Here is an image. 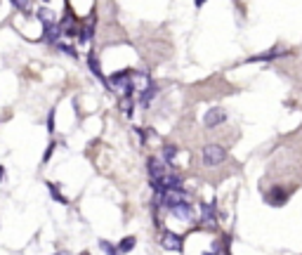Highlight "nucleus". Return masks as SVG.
<instances>
[{"label":"nucleus","instance_id":"nucleus-1","mask_svg":"<svg viewBox=\"0 0 302 255\" xmlns=\"http://www.w3.org/2000/svg\"><path fill=\"white\" fill-rule=\"evenodd\" d=\"M201 161H203L206 168H217V165H222V163L227 161V147L217 144V142L206 144L203 151H201Z\"/></svg>","mask_w":302,"mask_h":255},{"label":"nucleus","instance_id":"nucleus-2","mask_svg":"<svg viewBox=\"0 0 302 255\" xmlns=\"http://www.w3.org/2000/svg\"><path fill=\"white\" fill-rule=\"evenodd\" d=\"M227 118H229V114H227L222 107H212V109L206 111V116H203V125H206L208 130H215V128L224 125Z\"/></svg>","mask_w":302,"mask_h":255},{"label":"nucleus","instance_id":"nucleus-3","mask_svg":"<svg viewBox=\"0 0 302 255\" xmlns=\"http://www.w3.org/2000/svg\"><path fill=\"white\" fill-rule=\"evenodd\" d=\"M161 246L165 248V251H172V253H182L184 251V239L180 234H175L170 229H163V234H161Z\"/></svg>","mask_w":302,"mask_h":255},{"label":"nucleus","instance_id":"nucleus-4","mask_svg":"<svg viewBox=\"0 0 302 255\" xmlns=\"http://www.w3.org/2000/svg\"><path fill=\"white\" fill-rule=\"evenodd\" d=\"M288 196H290V189H283V187H279V185H274L272 189L264 191V201L269 203V206H276V208L286 206Z\"/></svg>","mask_w":302,"mask_h":255},{"label":"nucleus","instance_id":"nucleus-5","mask_svg":"<svg viewBox=\"0 0 302 255\" xmlns=\"http://www.w3.org/2000/svg\"><path fill=\"white\" fill-rule=\"evenodd\" d=\"M85 62H88V67H90L92 76H94V78H97L99 83H104L106 90L111 93V83H109V78L104 76V71H102V64H99V57H97V52H94V50H90V52L85 54Z\"/></svg>","mask_w":302,"mask_h":255},{"label":"nucleus","instance_id":"nucleus-6","mask_svg":"<svg viewBox=\"0 0 302 255\" xmlns=\"http://www.w3.org/2000/svg\"><path fill=\"white\" fill-rule=\"evenodd\" d=\"M146 170H149V177H151V180H163V177L168 175V163L163 161L161 156H149Z\"/></svg>","mask_w":302,"mask_h":255},{"label":"nucleus","instance_id":"nucleus-7","mask_svg":"<svg viewBox=\"0 0 302 255\" xmlns=\"http://www.w3.org/2000/svg\"><path fill=\"white\" fill-rule=\"evenodd\" d=\"M168 213L175 215V217H177V220H182V222H191V220H194V215H196V210H194V203H189V199H184L182 203H177L175 208H170Z\"/></svg>","mask_w":302,"mask_h":255},{"label":"nucleus","instance_id":"nucleus-8","mask_svg":"<svg viewBox=\"0 0 302 255\" xmlns=\"http://www.w3.org/2000/svg\"><path fill=\"white\" fill-rule=\"evenodd\" d=\"M158 93H161V90H158V85H156L154 81H151V83H149V85L144 88V90L139 93V97H137V107L142 109V111H144V109H149L151 99H154V97H156Z\"/></svg>","mask_w":302,"mask_h":255},{"label":"nucleus","instance_id":"nucleus-9","mask_svg":"<svg viewBox=\"0 0 302 255\" xmlns=\"http://www.w3.org/2000/svg\"><path fill=\"white\" fill-rule=\"evenodd\" d=\"M198 213H201V222H206V225H215V222H217L215 203H201V206H198Z\"/></svg>","mask_w":302,"mask_h":255},{"label":"nucleus","instance_id":"nucleus-10","mask_svg":"<svg viewBox=\"0 0 302 255\" xmlns=\"http://www.w3.org/2000/svg\"><path fill=\"white\" fill-rule=\"evenodd\" d=\"M288 52H281L279 47H272V50H267V52L262 54H253V57H248L246 62L248 64H253V62H272V59H279V57H286Z\"/></svg>","mask_w":302,"mask_h":255},{"label":"nucleus","instance_id":"nucleus-11","mask_svg":"<svg viewBox=\"0 0 302 255\" xmlns=\"http://www.w3.org/2000/svg\"><path fill=\"white\" fill-rule=\"evenodd\" d=\"M62 36H64V31H62V24H57V22H54V24H47V26H45V41H47V43L57 45Z\"/></svg>","mask_w":302,"mask_h":255},{"label":"nucleus","instance_id":"nucleus-12","mask_svg":"<svg viewBox=\"0 0 302 255\" xmlns=\"http://www.w3.org/2000/svg\"><path fill=\"white\" fill-rule=\"evenodd\" d=\"M177 154H180V147H177V144H163V149H161V159L168 163V165L175 163Z\"/></svg>","mask_w":302,"mask_h":255},{"label":"nucleus","instance_id":"nucleus-13","mask_svg":"<svg viewBox=\"0 0 302 255\" xmlns=\"http://www.w3.org/2000/svg\"><path fill=\"white\" fill-rule=\"evenodd\" d=\"M92 36H94V19L88 22V26H80L78 28V43L80 45H85V43L92 41Z\"/></svg>","mask_w":302,"mask_h":255},{"label":"nucleus","instance_id":"nucleus-14","mask_svg":"<svg viewBox=\"0 0 302 255\" xmlns=\"http://www.w3.org/2000/svg\"><path fill=\"white\" fill-rule=\"evenodd\" d=\"M45 185H47V191H50V196H52L54 201L62 203V206H69V199L59 191V185H57V182H45Z\"/></svg>","mask_w":302,"mask_h":255},{"label":"nucleus","instance_id":"nucleus-15","mask_svg":"<svg viewBox=\"0 0 302 255\" xmlns=\"http://www.w3.org/2000/svg\"><path fill=\"white\" fill-rule=\"evenodd\" d=\"M135 246H137V239H135V236H125V239H120V241H118V253L120 255L130 253Z\"/></svg>","mask_w":302,"mask_h":255},{"label":"nucleus","instance_id":"nucleus-16","mask_svg":"<svg viewBox=\"0 0 302 255\" xmlns=\"http://www.w3.org/2000/svg\"><path fill=\"white\" fill-rule=\"evenodd\" d=\"M97 246H99V251L106 255H120L118 253V246H114L111 241H106V239H102V241H97Z\"/></svg>","mask_w":302,"mask_h":255},{"label":"nucleus","instance_id":"nucleus-17","mask_svg":"<svg viewBox=\"0 0 302 255\" xmlns=\"http://www.w3.org/2000/svg\"><path fill=\"white\" fill-rule=\"evenodd\" d=\"M57 50H59V52H64V54H69V57H73V59H78V52H76V47H73V45L57 43Z\"/></svg>","mask_w":302,"mask_h":255},{"label":"nucleus","instance_id":"nucleus-18","mask_svg":"<svg viewBox=\"0 0 302 255\" xmlns=\"http://www.w3.org/2000/svg\"><path fill=\"white\" fill-rule=\"evenodd\" d=\"M120 109H123V114H125V116H132V111H135V102H132V97H123Z\"/></svg>","mask_w":302,"mask_h":255},{"label":"nucleus","instance_id":"nucleus-19","mask_svg":"<svg viewBox=\"0 0 302 255\" xmlns=\"http://www.w3.org/2000/svg\"><path fill=\"white\" fill-rule=\"evenodd\" d=\"M38 19L45 24V26H47V24H54V12H50V10H40Z\"/></svg>","mask_w":302,"mask_h":255},{"label":"nucleus","instance_id":"nucleus-20","mask_svg":"<svg viewBox=\"0 0 302 255\" xmlns=\"http://www.w3.org/2000/svg\"><path fill=\"white\" fill-rule=\"evenodd\" d=\"M54 118H57V109H50V114H47V133H54L57 128H54Z\"/></svg>","mask_w":302,"mask_h":255},{"label":"nucleus","instance_id":"nucleus-21","mask_svg":"<svg viewBox=\"0 0 302 255\" xmlns=\"http://www.w3.org/2000/svg\"><path fill=\"white\" fill-rule=\"evenodd\" d=\"M54 147H57V142H50V144H47V149H45V154H43V165H45V163H47V161H50V159H52Z\"/></svg>","mask_w":302,"mask_h":255},{"label":"nucleus","instance_id":"nucleus-22","mask_svg":"<svg viewBox=\"0 0 302 255\" xmlns=\"http://www.w3.org/2000/svg\"><path fill=\"white\" fill-rule=\"evenodd\" d=\"M10 2H12V5L17 7V10H24V7L28 5V0H10Z\"/></svg>","mask_w":302,"mask_h":255},{"label":"nucleus","instance_id":"nucleus-23","mask_svg":"<svg viewBox=\"0 0 302 255\" xmlns=\"http://www.w3.org/2000/svg\"><path fill=\"white\" fill-rule=\"evenodd\" d=\"M2 180H5V165H0V185H2Z\"/></svg>","mask_w":302,"mask_h":255},{"label":"nucleus","instance_id":"nucleus-24","mask_svg":"<svg viewBox=\"0 0 302 255\" xmlns=\"http://www.w3.org/2000/svg\"><path fill=\"white\" fill-rule=\"evenodd\" d=\"M203 2H206V0H194V5H196V7H203Z\"/></svg>","mask_w":302,"mask_h":255},{"label":"nucleus","instance_id":"nucleus-25","mask_svg":"<svg viewBox=\"0 0 302 255\" xmlns=\"http://www.w3.org/2000/svg\"><path fill=\"white\" fill-rule=\"evenodd\" d=\"M78 255H90V253H88V251H80V253Z\"/></svg>","mask_w":302,"mask_h":255},{"label":"nucleus","instance_id":"nucleus-26","mask_svg":"<svg viewBox=\"0 0 302 255\" xmlns=\"http://www.w3.org/2000/svg\"><path fill=\"white\" fill-rule=\"evenodd\" d=\"M215 255H229V251H224V253H215Z\"/></svg>","mask_w":302,"mask_h":255},{"label":"nucleus","instance_id":"nucleus-27","mask_svg":"<svg viewBox=\"0 0 302 255\" xmlns=\"http://www.w3.org/2000/svg\"><path fill=\"white\" fill-rule=\"evenodd\" d=\"M57 255H62V253H57Z\"/></svg>","mask_w":302,"mask_h":255},{"label":"nucleus","instance_id":"nucleus-28","mask_svg":"<svg viewBox=\"0 0 302 255\" xmlns=\"http://www.w3.org/2000/svg\"><path fill=\"white\" fill-rule=\"evenodd\" d=\"M43 2H45V0H43Z\"/></svg>","mask_w":302,"mask_h":255}]
</instances>
